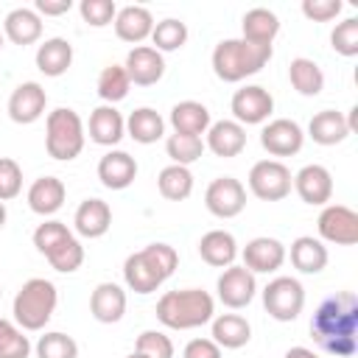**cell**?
I'll return each mask as SVG.
<instances>
[{
  "instance_id": "cell-1",
  "label": "cell",
  "mask_w": 358,
  "mask_h": 358,
  "mask_svg": "<svg viewBox=\"0 0 358 358\" xmlns=\"http://www.w3.org/2000/svg\"><path fill=\"white\" fill-rule=\"evenodd\" d=\"M313 341L336 358H350L358 350V296L352 291H338L327 296L310 319Z\"/></svg>"
},
{
  "instance_id": "cell-2",
  "label": "cell",
  "mask_w": 358,
  "mask_h": 358,
  "mask_svg": "<svg viewBox=\"0 0 358 358\" xmlns=\"http://www.w3.org/2000/svg\"><path fill=\"white\" fill-rule=\"evenodd\" d=\"M179 266V255L171 243H148L131 252L123 263V280L134 294L157 291Z\"/></svg>"
},
{
  "instance_id": "cell-3",
  "label": "cell",
  "mask_w": 358,
  "mask_h": 358,
  "mask_svg": "<svg viewBox=\"0 0 358 358\" xmlns=\"http://www.w3.org/2000/svg\"><path fill=\"white\" fill-rule=\"evenodd\" d=\"M215 316V299L201 288L165 291L157 302V319L171 330H193Z\"/></svg>"
},
{
  "instance_id": "cell-4",
  "label": "cell",
  "mask_w": 358,
  "mask_h": 358,
  "mask_svg": "<svg viewBox=\"0 0 358 358\" xmlns=\"http://www.w3.org/2000/svg\"><path fill=\"white\" fill-rule=\"evenodd\" d=\"M271 59V48H260L252 45L246 39H221L213 48V73L227 81V84H238L255 73H260Z\"/></svg>"
},
{
  "instance_id": "cell-5",
  "label": "cell",
  "mask_w": 358,
  "mask_h": 358,
  "mask_svg": "<svg viewBox=\"0 0 358 358\" xmlns=\"http://www.w3.org/2000/svg\"><path fill=\"white\" fill-rule=\"evenodd\" d=\"M56 305H59L56 285L50 280H45V277H31V280L22 282V288L14 296V305H11L14 324L22 327L25 333L42 330L53 319Z\"/></svg>"
},
{
  "instance_id": "cell-6",
  "label": "cell",
  "mask_w": 358,
  "mask_h": 358,
  "mask_svg": "<svg viewBox=\"0 0 358 358\" xmlns=\"http://www.w3.org/2000/svg\"><path fill=\"white\" fill-rule=\"evenodd\" d=\"M84 143H87V129L76 109L59 106V109L48 112V120H45L48 157H53L59 162H70L84 151Z\"/></svg>"
},
{
  "instance_id": "cell-7",
  "label": "cell",
  "mask_w": 358,
  "mask_h": 358,
  "mask_svg": "<svg viewBox=\"0 0 358 358\" xmlns=\"http://www.w3.org/2000/svg\"><path fill=\"white\" fill-rule=\"evenodd\" d=\"M263 308L277 322H294L305 308V288L296 277H274L263 288Z\"/></svg>"
},
{
  "instance_id": "cell-8",
  "label": "cell",
  "mask_w": 358,
  "mask_h": 358,
  "mask_svg": "<svg viewBox=\"0 0 358 358\" xmlns=\"http://www.w3.org/2000/svg\"><path fill=\"white\" fill-rule=\"evenodd\" d=\"M294 187L291 171L280 159H260L249 171V190L260 201H282Z\"/></svg>"
},
{
  "instance_id": "cell-9",
  "label": "cell",
  "mask_w": 358,
  "mask_h": 358,
  "mask_svg": "<svg viewBox=\"0 0 358 358\" xmlns=\"http://www.w3.org/2000/svg\"><path fill=\"white\" fill-rule=\"evenodd\" d=\"M316 227L322 241L327 243H336V246L358 243V213L347 204H324Z\"/></svg>"
},
{
  "instance_id": "cell-10",
  "label": "cell",
  "mask_w": 358,
  "mask_h": 358,
  "mask_svg": "<svg viewBox=\"0 0 358 358\" xmlns=\"http://www.w3.org/2000/svg\"><path fill=\"white\" fill-rule=\"evenodd\" d=\"M229 109L235 115V123L241 126H257V123H266L268 115L274 112V98L266 87L260 84H246L241 90H235L232 101H229Z\"/></svg>"
},
{
  "instance_id": "cell-11",
  "label": "cell",
  "mask_w": 358,
  "mask_h": 358,
  "mask_svg": "<svg viewBox=\"0 0 358 358\" xmlns=\"http://www.w3.org/2000/svg\"><path fill=\"white\" fill-rule=\"evenodd\" d=\"M204 207L215 218H235L246 207V187L235 176H218L204 190Z\"/></svg>"
},
{
  "instance_id": "cell-12",
  "label": "cell",
  "mask_w": 358,
  "mask_h": 358,
  "mask_svg": "<svg viewBox=\"0 0 358 358\" xmlns=\"http://www.w3.org/2000/svg\"><path fill=\"white\" fill-rule=\"evenodd\" d=\"M215 291H218V299L229 308V310H241V308H246L252 299H255V294H257V280H255V274L249 271V268H243V266H227L224 271H221V277H218V282H215Z\"/></svg>"
},
{
  "instance_id": "cell-13",
  "label": "cell",
  "mask_w": 358,
  "mask_h": 358,
  "mask_svg": "<svg viewBox=\"0 0 358 358\" xmlns=\"http://www.w3.org/2000/svg\"><path fill=\"white\" fill-rule=\"evenodd\" d=\"M260 145L271 154V157H294L302 151L305 145V131L296 120L288 117H274L263 126L260 131Z\"/></svg>"
},
{
  "instance_id": "cell-14",
  "label": "cell",
  "mask_w": 358,
  "mask_h": 358,
  "mask_svg": "<svg viewBox=\"0 0 358 358\" xmlns=\"http://www.w3.org/2000/svg\"><path fill=\"white\" fill-rule=\"evenodd\" d=\"M45 106H48V92L39 81H22L11 90L8 95V117L20 126H28V123H36L42 115H45Z\"/></svg>"
},
{
  "instance_id": "cell-15",
  "label": "cell",
  "mask_w": 358,
  "mask_h": 358,
  "mask_svg": "<svg viewBox=\"0 0 358 358\" xmlns=\"http://www.w3.org/2000/svg\"><path fill=\"white\" fill-rule=\"evenodd\" d=\"M123 70H126V76H129L131 84H137V87H154L165 76V59L151 45H137V48H131L126 53Z\"/></svg>"
},
{
  "instance_id": "cell-16",
  "label": "cell",
  "mask_w": 358,
  "mask_h": 358,
  "mask_svg": "<svg viewBox=\"0 0 358 358\" xmlns=\"http://www.w3.org/2000/svg\"><path fill=\"white\" fill-rule=\"evenodd\" d=\"M294 190L296 196L310 207H324L333 196V176L324 165H305L294 173Z\"/></svg>"
},
{
  "instance_id": "cell-17",
  "label": "cell",
  "mask_w": 358,
  "mask_h": 358,
  "mask_svg": "<svg viewBox=\"0 0 358 358\" xmlns=\"http://www.w3.org/2000/svg\"><path fill=\"white\" fill-rule=\"evenodd\" d=\"M241 257H243V268H249L252 274H271L285 263V246L277 238L260 235L243 246Z\"/></svg>"
},
{
  "instance_id": "cell-18",
  "label": "cell",
  "mask_w": 358,
  "mask_h": 358,
  "mask_svg": "<svg viewBox=\"0 0 358 358\" xmlns=\"http://www.w3.org/2000/svg\"><path fill=\"white\" fill-rule=\"evenodd\" d=\"M137 176V159L129 151L112 148L98 159V179L109 190H126Z\"/></svg>"
},
{
  "instance_id": "cell-19",
  "label": "cell",
  "mask_w": 358,
  "mask_h": 358,
  "mask_svg": "<svg viewBox=\"0 0 358 358\" xmlns=\"http://www.w3.org/2000/svg\"><path fill=\"white\" fill-rule=\"evenodd\" d=\"M73 227L81 238H103L112 227V207L103 201V199H84L78 207H76V215H73Z\"/></svg>"
},
{
  "instance_id": "cell-20",
  "label": "cell",
  "mask_w": 358,
  "mask_h": 358,
  "mask_svg": "<svg viewBox=\"0 0 358 358\" xmlns=\"http://www.w3.org/2000/svg\"><path fill=\"white\" fill-rule=\"evenodd\" d=\"M90 313L101 324H115L126 313V291L117 282H98L90 294Z\"/></svg>"
},
{
  "instance_id": "cell-21",
  "label": "cell",
  "mask_w": 358,
  "mask_h": 358,
  "mask_svg": "<svg viewBox=\"0 0 358 358\" xmlns=\"http://www.w3.org/2000/svg\"><path fill=\"white\" fill-rule=\"evenodd\" d=\"M115 34L117 39L129 42V45H140L145 39H151V31H154V17L145 6H123L117 8L115 14Z\"/></svg>"
},
{
  "instance_id": "cell-22",
  "label": "cell",
  "mask_w": 358,
  "mask_h": 358,
  "mask_svg": "<svg viewBox=\"0 0 358 358\" xmlns=\"http://www.w3.org/2000/svg\"><path fill=\"white\" fill-rule=\"evenodd\" d=\"M204 148H210L215 157L232 159L246 148V129L235 120H215L207 129V140Z\"/></svg>"
},
{
  "instance_id": "cell-23",
  "label": "cell",
  "mask_w": 358,
  "mask_h": 358,
  "mask_svg": "<svg viewBox=\"0 0 358 358\" xmlns=\"http://www.w3.org/2000/svg\"><path fill=\"white\" fill-rule=\"evenodd\" d=\"M87 134H90V140L98 143V145H117V143L123 140V134H126V120H123V115H120L115 106L101 103V106H95L92 115H90Z\"/></svg>"
},
{
  "instance_id": "cell-24",
  "label": "cell",
  "mask_w": 358,
  "mask_h": 358,
  "mask_svg": "<svg viewBox=\"0 0 358 358\" xmlns=\"http://www.w3.org/2000/svg\"><path fill=\"white\" fill-rule=\"evenodd\" d=\"M64 199H67V187L59 176H39L28 187V207L42 218L56 215L62 210Z\"/></svg>"
},
{
  "instance_id": "cell-25",
  "label": "cell",
  "mask_w": 358,
  "mask_h": 358,
  "mask_svg": "<svg viewBox=\"0 0 358 358\" xmlns=\"http://www.w3.org/2000/svg\"><path fill=\"white\" fill-rule=\"evenodd\" d=\"M3 36H6L8 42L20 45V48L34 45V42H39V36H42V17H39L34 8H25V6L11 8V11L6 14V20H3Z\"/></svg>"
},
{
  "instance_id": "cell-26",
  "label": "cell",
  "mask_w": 358,
  "mask_h": 358,
  "mask_svg": "<svg viewBox=\"0 0 358 358\" xmlns=\"http://www.w3.org/2000/svg\"><path fill=\"white\" fill-rule=\"evenodd\" d=\"M199 257L213 268H227L238 257V241L227 229H210L199 241Z\"/></svg>"
},
{
  "instance_id": "cell-27",
  "label": "cell",
  "mask_w": 358,
  "mask_h": 358,
  "mask_svg": "<svg viewBox=\"0 0 358 358\" xmlns=\"http://www.w3.org/2000/svg\"><path fill=\"white\" fill-rule=\"evenodd\" d=\"M210 336L221 350H241L252 338V324L241 313H218L210 322Z\"/></svg>"
},
{
  "instance_id": "cell-28",
  "label": "cell",
  "mask_w": 358,
  "mask_h": 358,
  "mask_svg": "<svg viewBox=\"0 0 358 358\" xmlns=\"http://www.w3.org/2000/svg\"><path fill=\"white\" fill-rule=\"evenodd\" d=\"M280 34V20L274 11L257 6V8H249L241 20V39L252 42V45H260V48H271V42L277 39Z\"/></svg>"
},
{
  "instance_id": "cell-29",
  "label": "cell",
  "mask_w": 358,
  "mask_h": 358,
  "mask_svg": "<svg viewBox=\"0 0 358 358\" xmlns=\"http://www.w3.org/2000/svg\"><path fill=\"white\" fill-rule=\"evenodd\" d=\"M73 64V45L64 36H50L36 48V70L42 76L59 78Z\"/></svg>"
},
{
  "instance_id": "cell-30",
  "label": "cell",
  "mask_w": 358,
  "mask_h": 358,
  "mask_svg": "<svg viewBox=\"0 0 358 358\" xmlns=\"http://www.w3.org/2000/svg\"><path fill=\"white\" fill-rule=\"evenodd\" d=\"M308 134H310V140L319 143V145H338V143H344L352 131H350V126H347L344 112H338V109H322V112H316V115L310 117Z\"/></svg>"
},
{
  "instance_id": "cell-31",
  "label": "cell",
  "mask_w": 358,
  "mask_h": 358,
  "mask_svg": "<svg viewBox=\"0 0 358 358\" xmlns=\"http://www.w3.org/2000/svg\"><path fill=\"white\" fill-rule=\"evenodd\" d=\"M171 126H173V134H190V137H201L207 134L210 129V109L199 101H179L173 103L171 109Z\"/></svg>"
},
{
  "instance_id": "cell-32",
  "label": "cell",
  "mask_w": 358,
  "mask_h": 358,
  "mask_svg": "<svg viewBox=\"0 0 358 358\" xmlns=\"http://www.w3.org/2000/svg\"><path fill=\"white\" fill-rule=\"evenodd\" d=\"M285 257H291V266L302 274H319L327 266V246L313 238V235H299L291 243V252H285Z\"/></svg>"
},
{
  "instance_id": "cell-33",
  "label": "cell",
  "mask_w": 358,
  "mask_h": 358,
  "mask_svg": "<svg viewBox=\"0 0 358 358\" xmlns=\"http://www.w3.org/2000/svg\"><path fill=\"white\" fill-rule=\"evenodd\" d=\"M126 134H129L134 143H140V145H151V143L162 140V134H165V120H162V115H159L157 109L140 106V109H134V112L126 117Z\"/></svg>"
},
{
  "instance_id": "cell-34",
  "label": "cell",
  "mask_w": 358,
  "mask_h": 358,
  "mask_svg": "<svg viewBox=\"0 0 358 358\" xmlns=\"http://www.w3.org/2000/svg\"><path fill=\"white\" fill-rule=\"evenodd\" d=\"M288 81L305 98H316L324 90V73H322V67L313 59H305V56L291 59V64H288Z\"/></svg>"
},
{
  "instance_id": "cell-35",
  "label": "cell",
  "mask_w": 358,
  "mask_h": 358,
  "mask_svg": "<svg viewBox=\"0 0 358 358\" xmlns=\"http://www.w3.org/2000/svg\"><path fill=\"white\" fill-rule=\"evenodd\" d=\"M157 187L168 201H185L193 193V173L185 165H165L157 176Z\"/></svg>"
},
{
  "instance_id": "cell-36",
  "label": "cell",
  "mask_w": 358,
  "mask_h": 358,
  "mask_svg": "<svg viewBox=\"0 0 358 358\" xmlns=\"http://www.w3.org/2000/svg\"><path fill=\"white\" fill-rule=\"evenodd\" d=\"M98 95H101V101L103 103H109V106H115L117 101H123L126 95H129V90H131V81H129V76H126V70H123V64H109V67H103L101 70V76H98Z\"/></svg>"
},
{
  "instance_id": "cell-37",
  "label": "cell",
  "mask_w": 358,
  "mask_h": 358,
  "mask_svg": "<svg viewBox=\"0 0 358 358\" xmlns=\"http://www.w3.org/2000/svg\"><path fill=\"white\" fill-rule=\"evenodd\" d=\"M187 42V25L176 17H168L162 22H154V31H151V48L159 50V53H171V50H179L185 48Z\"/></svg>"
},
{
  "instance_id": "cell-38",
  "label": "cell",
  "mask_w": 358,
  "mask_h": 358,
  "mask_svg": "<svg viewBox=\"0 0 358 358\" xmlns=\"http://www.w3.org/2000/svg\"><path fill=\"white\" fill-rule=\"evenodd\" d=\"M165 151L171 157V165H193L196 159H201L204 154V140L201 137H190V134H171L165 140Z\"/></svg>"
},
{
  "instance_id": "cell-39",
  "label": "cell",
  "mask_w": 358,
  "mask_h": 358,
  "mask_svg": "<svg viewBox=\"0 0 358 358\" xmlns=\"http://www.w3.org/2000/svg\"><path fill=\"white\" fill-rule=\"evenodd\" d=\"M45 257H48L50 268H56V271H62V274H73V271H78L81 263H84V246H81V241H78L76 235H70L67 241H62V243H59L53 252H48Z\"/></svg>"
},
{
  "instance_id": "cell-40",
  "label": "cell",
  "mask_w": 358,
  "mask_h": 358,
  "mask_svg": "<svg viewBox=\"0 0 358 358\" xmlns=\"http://www.w3.org/2000/svg\"><path fill=\"white\" fill-rule=\"evenodd\" d=\"M36 358H78V344L73 336L50 330L45 336H39L36 341Z\"/></svg>"
},
{
  "instance_id": "cell-41",
  "label": "cell",
  "mask_w": 358,
  "mask_h": 358,
  "mask_svg": "<svg viewBox=\"0 0 358 358\" xmlns=\"http://www.w3.org/2000/svg\"><path fill=\"white\" fill-rule=\"evenodd\" d=\"M31 341L11 319H0V358H28Z\"/></svg>"
},
{
  "instance_id": "cell-42",
  "label": "cell",
  "mask_w": 358,
  "mask_h": 358,
  "mask_svg": "<svg viewBox=\"0 0 358 358\" xmlns=\"http://www.w3.org/2000/svg\"><path fill=\"white\" fill-rule=\"evenodd\" d=\"M330 48L338 56H358V17H347L341 22H336L333 34H330Z\"/></svg>"
},
{
  "instance_id": "cell-43",
  "label": "cell",
  "mask_w": 358,
  "mask_h": 358,
  "mask_svg": "<svg viewBox=\"0 0 358 358\" xmlns=\"http://www.w3.org/2000/svg\"><path fill=\"white\" fill-rule=\"evenodd\" d=\"M73 232L67 229V224H62V221H56V218H48V221H42L36 229H34V246H36V252L39 255H48V252H53L62 241H67Z\"/></svg>"
},
{
  "instance_id": "cell-44",
  "label": "cell",
  "mask_w": 358,
  "mask_h": 358,
  "mask_svg": "<svg viewBox=\"0 0 358 358\" xmlns=\"http://www.w3.org/2000/svg\"><path fill=\"white\" fill-rule=\"evenodd\" d=\"M134 352L143 358H173V341L162 330H143L137 336Z\"/></svg>"
},
{
  "instance_id": "cell-45",
  "label": "cell",
  "mask_w": 358,
  "mask_h": 358,
  "mask_svg": "<svg viewBox=\"0 0 358 358\" xmlns=\"http://www.w3.org/2000/svg\"><path fill=\"white\" fill-rule=\"evenodd\" d=\"M78 11H81V20L87 25L103 28V25H112L115 22L117 6H115V0H81L78 3Z\"/></svg>"
},
{
  "instance_id": "cell-46",
  "label": "cell",
  "mask_w": 358,
  "mask_h": 358,
  "mask_svg": "<svg viewBox=\"0 0 358 358\" xmlns=\"http://www.w3.org/2000/svg\"><path fill=\"white\" fill-rule=\"evenodd\" d=\"M22 190V168L11 157H0V201L17 199Z\"/></svg>"
},
{
  "instance_id": "cell-47",
  "label": "cell",
  "mask_w": 358,
  "mask_h": 358,
  "mask_svg": "<svg viewBox=\"0 0 358 358\" xmlns=\"http://www.w3.org/2000/svg\"><path fill=\"white\" fill-rule=\"evenodd\" d=\"M341 0H302V14L313 22H330L341 14Z\"/></svg>"
},
{
  "instance_id": "cell-48",
  "label": "cell",
  "mask_w": 358,
  "mask_h": 358,
  "mask_svg": "<svg viewBox=\"0 0 358 358\" xmlns=\"http://www.w3.org/2000/svg\"><path fill=\"white\" fill-rule=\"evenodd\" d=\"M182 358H221V347L213 338H190L182 350Z\"/></svg>"
},
{
  "instance_id": "cell-49",
  "label": "cell",
  "mask_w": 358,
  "mask_h": 358,
  "mask_svg": "<svg viewBox=\"0 0 358 358\" xmlns=\"http://www.w3.org/2000/svg\"><path fill=\"white\" fill-rule=\"evenodd\" d=\"M73 8V0H36L34 3V11L39 17H62Z\"/></svg>"
},
{
  "instance_id": "cell-50",
  "label": "cell",
  "mask_w": 358,
  "mask_h": 358,
  "mask_svg": "<svg viewBox=\"0 0 358 358\" xmlns=\"http://www.w3.org/2000/svg\"><path fill=\"white\" fill-rule=\"evenodd\" d=\"M285 358H319V355L313 350H308V347H291L285 352Z\"/></svg>"
},
{
  "instance_id": "cell-51",
  "label": "cell",
  "mask_w": 358,
  "mask_h": 358,
  "mask_svg": "<svg viewBox=\"0 0 358 358\" xmlns=\"http://www.w3.org/2000/svg\"><path fill=\"white\" fill-rule=\"evenodd\" d=\"M6 218H8V213H6V204L0 201V229L6 227Z\"/></svg>"
},
{
  "instance_id": "cell-52",
  "label": "cell",
  "mask_w": 358,
  "mask_h": 358,
  "mask_svg": "<svg viewBox=\"0 0 358 358\" xmlns=\"http://www.w3.org/2000/svg\"><path fill=\"white\" fill-rule=\"evenodd\" d=\"M3 42H6V36H3V31H0V50H3Z\"/></svg>"
},
{
  "instance_id": "cell-53",
  "label": "cell",
  "mask_w": 358,
  "mask_h": 358,
  "mask_svg": "<svg viewBox=\"0 0 358 358\" xmlns=\"http://www.w3.org/2000/svg\"><path fill=\"white\" fill-rule=\"evenodd\" d=\"M126 358H143V355H137V352H131V355H126Z\"/></svg>"
},
{
  "instance_id": "cell-54",
  "label": "cell",
  "mask_w": 358,
  "mask_h": 358,
  "mask_svg": "<svg viewBox=\"0 0 358 358\" xmlns=\"http://www.w3.org/2000/svg\"><path fill=\"white\" fill-rule=\"evenodd\" d=\"M0 296H3V288H0Z\"/></svg>"
}]
</instances>
